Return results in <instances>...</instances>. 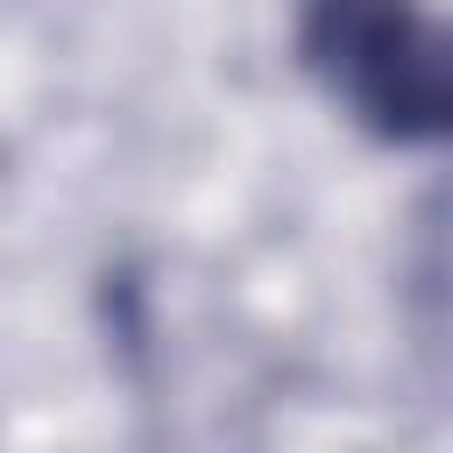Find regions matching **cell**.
<instances>
[{"instance_id": "cell-1", "label": "cell", "mask_w": 453, "mask_h": 453, "mask_svg": "<svg viewBox=\"0 0 453 453\" xmlns=\"http://www.w3.org/2000/svg\"><path fill=\"white\" fill-rule=\"evenodd\" d=\"M290 57L382 149H453V14L432 0H297Z\"/></svg>"}]
</instances>
